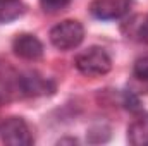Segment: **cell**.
<instances>
[{
  "label": "cell",
  "instance_id": "obj_8",
  "mask_svg": "<svg viewBox=\"0 0 148 146\" xmlns=\"http://www.w3.org/2000/svg\"><path fill=\"white\" fill-rule=\"evenodd\" d=\"M127 141L133 146H148V112L140 113L129 124Z\"/></svg>",
  "mask_w": 148,
  "mask_h": 146
},
{
  "label": "cell",
  "instance_id": "obj_5",
  "mask_svg": "<svg viewBox=\"0 0 148 146\" xmlns=\"http://www.w3.org/2000/svg\"><path fill=\"white\" fill-rule=\"evenodd\" d=\"M133 0H93L90 12L98 21H117L129 14Z\"/></svg>",
  "mask_w": 148,
  "mask_h": 146
},
{
  "label": "cell",
  "instance_id": "obj_1",
  "mask_svg": "<svg viewBox=\"0 0 148 146\" xmlns=\"http://www.w3.org/2000/svg\"><path fill=\"white\" fill-rule=\"evenodd\" d=\"M74 65L83 76L88 77H100L110 72L112 59L102 46H90L79 52L74 59Z\"/></svg>",
  "mask_w": 148,
  "mask_h": 146
},
{
  "label": "cell",
  "instance_id": "obj_12",
  "mask_svg": "<svg viewBox=\"0 0 148 146\" xmlns=\"http://www.w3.org/2000/svg\"><path fill=\"white\" fill-rule=\"evenodd\" d=\"M122 105H124V108L131 110V112H140L141 110V102H140L138 95H134L133 91H124L122 93Z\"/></svg>",
  "mask_w": 148,
  "mask_h": 146
},
{
  "label": "cell",
  "instance_id": "obj_7",
  "mask_svg": "<svg viewBox=\"0 0 148 146\" xmlns=\"http://www.w3.org/2000/svg\"><path fill=\"white\" fill-rule=\"evenodd\" d=\"M55 91V84L43 77L38 72H24V96L26 98H36V96H45L52 95Z\"/></svg>",
  "mask_w": 148,
  "mask_h": 146
},
{
  "label": "cell",
  "instance_id": "obj_13",
  "mask_svg": "<svg viewBox=\"0 0 148 146\" xmlns=\"http://www.w3.org/2000/svg\"><path fill=\"white\" fill-rule=\"evenodd\" d=\"M136 36L141 43H148V16L141 17V21L136 26Z\"/></svg>",
  "mask_w": 148,
  "mask_h": 146
},
{
  "label": "cell",
  "instance_id": "obj_9",
  "mask_svg": "<svg viewBox=\"0 0 148 146\" xmlns=\"http://www.w3.org/2000/svg\"><path fill=\"white\" fill-rule=\"evenodd\" d=\"M26 12V5L23 0H0V24H9Z\"/></svg>",
  "mask_w": 148,
  "mask_h": 146
},
{
  "label": "cell",
  "instance_id": "obj_6",
  "mask_svg": "<svg viewBox=\"0 0 148 146\" xmlns=\"http://www.w3.org/2000/svg\"><path fill=\"white\" fill-rule=\"evenodd\" d=\"M12 50L19 59L29 62H35L43 57V43L31 33L16 35V38L12 40Z\"/></svg>",
  "mask_w": 148,
  "mask_h": 146
},
{
  "label": "cell",
  "instance_id": "obj_4",
  "mask_svg": "<svg viewBox=\"0 0 148 146\" xmlns=\"http://www.w3.org/2000/svg\"><path fill=\"white\" fill-rule=\"evenodd\" d=\"M0 139L10 146H29L35 143L28 122L21 117H9L0 124Z\"/></svg>",
  "mask_w": 148,
  "mask_h": 146
},
{
  "label": "cell",
  "instance_id": "obj_10",
  "mask_svg": "<svg viewBox=\"0 0 148 146\" xmlns=\"http://www.w3.org/2000/svg\"><path fill=\"white\" fill-rule=\"evenodd\" d=\"M73 0H40V5L45 12H50V14H55V12H60L64 10Z\"/></svg>",
  "mask_w": 148,
  "mask_h": 146
},
{
  "label": "cell",
  "instance_id": "obj_3",
  "mask_svg": "<svg viewBox=\"0 0 148 146\" xmlns=\"http://www.w3.org/2000/svg\"><path fill=\"white\" fill-rule=\"evenodd\" d=\"M24 96V72L0 59V103H10Z\"/></svg>",
  "mask_w": 148,
  "mask_h": 146
},
{
  "label": "cell",
  "instance_id": "obj_14",
  "mask_svg": "<svg viewBox=\"0 0 148 146\" xmlns=\"http://www.w3.org/2000/svg\"><path fill=\"white\" fill-rule=\"evenodd\" d=\"M64 143H71V145H74V143H77V139H74V138H64V139H59V145H64Z\"/></svg>",
  "mask_w": 148,
  "mask_h": 146
},
{
  "label": "cell",
  "instance_id": "obj_2",
  "mask_svg": "<svg viewBox=\"0 0 148 146\" xmlns=\"http://www.w3.org/2000/svg\"><path fill=\"white\" fill-rule=\"evenodd\" d=\"M84 40V28L76 19H66L50 29V43L62 52L77 48Z\"/></svg>",
  "mask_w": 148,
  "mask_h": 146
},
{
  "label": "cell",
  "instance_id": "obj_11",
  "mask_svg": "<svg viewBox=\"0 0 148 146\" xmlns=\"http://www.w3.org/2000/svg\"><path fill=\"white\" fill-rule=\"evenodd\" d=\"M133 74H134V77H138L140 81H148V55L140 57V59L134 62Z\"/></svg>",
  "mask_w": 148,
  "mask_h": 146
}]
</instances>
